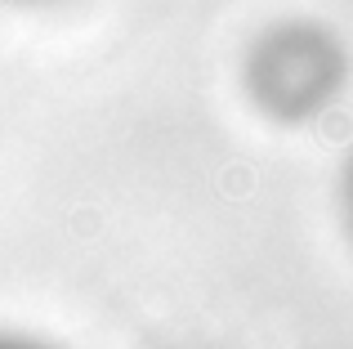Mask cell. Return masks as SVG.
I'll use <instances>...</instances> for the list:
<instances>
[{
  "label": "cell",
  "mask_w": 353,
  "mask_h": 349,
  "mask_svg": "<svg viewBox=\"0 0 353 349\" xmlns=\"http://www.w3.org/2000/svg\"><path fill=\"white\" fill-rule=\"evenodd\" d=\"M0 349H41V345H32V341H9V336H0Z\"/></svg>",
  "instance_id": "cell-1"
},
{
  "label": "cell",
  "mask_w": 353,
  "mask_h": 349,
  "mask_svg": "<svg viewBox=\"0 0 353 349\" xmlns=\"http://www.w3.org/2000/svg\"><path fill=\"white\" fill-rule=\"evenodd\" d=\"M349 215H353V170H349Z\"/></svg>",
  "instance_id": "cell-2"
}]
</instances>
